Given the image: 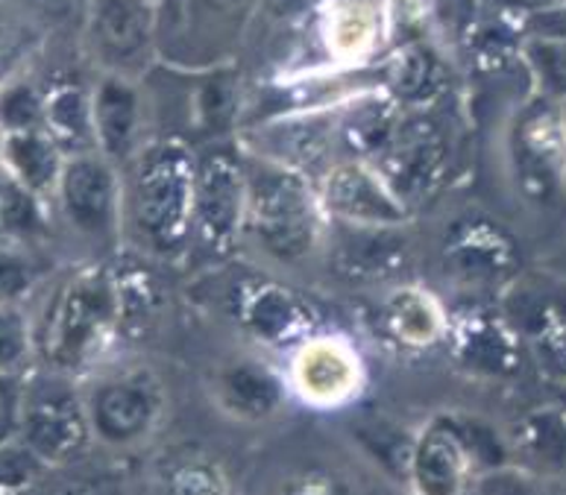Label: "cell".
I'll return each instance as SVG.
<instances>
[{"instance_id":"cell-31","label":"cell","mask_w":566,"mask_h":495,"mask_svg":"<svg viewBox=\"0 0 566 495\" xmlns=\"http://www.w3.org/2000/svg\"><path fill=\"white\" fill-rule=\"evenodd\" d=\"M9 9H15L30 27H48V30H62V27H83L85 7L88 0H3Z\"/></svg>"},{"instance_id":"cell-7","label":"cell","mask_w":566,"mask_h":495,"mask_svg":"<svg viewBox=\"0 0 566 495\" xmlns=\"http://www.w3.org/2000/svg\"><path fill=\"white\" fill-rule=\"evenodd\" d=\"M85 417L94 443L106 449H136L159 431L168 396L150 367H118L97 376L83 390Z\"/></svg>"},{"instance_id":"cell-3","label":"cell","mask_w":566,"mask_h":495,"mask_svg":"<svg viewBox=\"0 0 566 495\" xmlns=\"http://www.w3.org/2000/svg\"><path fill=\"white\" fill-rule=\"evenodd\" d=\"M244 238L280 267H305L326 252V211L303 170L244 150Z\"/></svg>"},{"instance_id":"cell-21","label":"cell","mask_w":566,"mask_h":495,"mask_svg":"<svg viewBox=\"0 0 566 495\" xmlns=\"http://www.w3.org/2000/svg\"><path fill=\"white\" fill-rule=\"evenodd\" d=\"M53 235L51 202L0 170V241L42 250Z\"/></svg>"},{"instance_id":"cell-25","label":"cell","mask_w":566,"mask_h":495,"mask_svg":"<svg viewBox=\"0 0 566 495\" xmlns=\"http://www.w3.org/2000/svg\"><path fill=\"white\" fill-rule=\"evenodd\" d=\"M51 278L39 250L0 241V305H24Z\"/></svg>"},{"instance_id":"cell-4","label":"cell","mask_w":566,"mask_h":495,"mask_svg":"<svg viewBox=\"0 0 566 495\" xmlns=\"http://www.w3.org/2000/svg\"><path fill=\"white\" fill-rule=\"evenodd\" d=\"M51 214L71 241L101 261L124 244V179L120 168L97 150L74 152L65 159Z\"/></svg>"},{"instance_id":"cell-32","label":"cell","mask_w":566,"mask_h":495,"mask_svg":"<svg viewBox=\"0 0 566 495\" xmlns=\"http://www.w3.org/2000/svg\"><path fill=\"white\" fill-rule=\"evenodd\" d=\"M35 30L0 0V85L18 74V65L24 60L27 33Z\"/></svg>"},{"instance_id":"cell-29","label":"cell","mask_w":566,"mask_h":495,"mask_svg":"<svg viewBox=\"0 0 566 495\" xmlns=\"http://www.w3.org/2000/svg\"><path fill=\"white\" fill-rule=\"evenodd\" d=\"M440 76H443V71H440L434 53L426 51V48L402 51L397 67H394V83L408 103H429L443 85Z\"/></svg>"},{"instance_id":"cell-19","label":"cell","mask_w":566,"mask_h":495,"mask_svg":"<svg viewBox=\"0 0 566 495\" xmlns=\"http://www.w3.org/2000/svg\"><path fill=\"white\" fill-rule=\"evenodd\" d=\"M197 85L188 94V112L197 133L223 141V135L235 126L241 115V85L232 65L195 71Z\"/></svg>"},{"instance_id":"cell-14","label":"cell","mask_w":566,"mask_h":495,"mask_svg":"<svg viewBox=\"0 0 566 495\" xmlns=\"http://www.w3.org/2000/svg\"><path fill=\"white\" fill-rule=\"evenodd\" d=\"M150 101L144 94L142 80L97 74L92 83V129L94 147L101 156L124 168L147 138Z\"/></svg>"},{"instance_id":"cell-17","label":"cell","mask_w":566,"mask_h":495,"mask_svg":"<svg viewBox=\"0 0 566 495\" xmlns=\"http://www.w3.org/2000/svg\"><path fill=\"white\" fill-rule=\"evenodd\" d=\"M399 238V227H347L338 223V241L326 244L332 264L353 282H379L394 276L408 261V250Z\"/></svg>"},{"instance_id":"cell-30","label":"cell","mask_w":566,"mask_h":495,"mask_svg":"<svg viewBox=\"0 0 566 495\" xmlns=\"http://www.w3.org/2000/svg\"><path fill=\"white\" fill-rule=\"evenodd\" d=\"M44 472L48 466L18 440L0 445V495H33L42 487Z\"/></svg>"},{"instance_id":"cell-16","label":"cell","mask_w":566,"mask_h":495,"mask_svg":"<svg viewBox=\"0 0 566 495\" xmlns=\"http://www.w3.org/2000/svg\"><path fill=\"white\" fill-rule=\"evenodd\" d=\"M285 393L287 378L253 358L227 364L214 376V404L238 422L271 420L285 402Z\"/></svg>"},{"instance_id":"cell-8","label":"cell","mask_w":566,"mask_h":495,"mask_svg":"<svg viewBox=\"0 0 566 495\" xmlns=\"http://www.w3.org/2000/svg\"><path fill=\"white\" fill-rule=\"evenodd\" d=\"M92 440L83 390L71 385V376L56 370L30 372L24 378L18 443L33 452L48 470H56L76 461Z\"/></svg>"},{"instance_id":"cell-37","label":"cell","mask_w":566,"mask_h":495,"mask_svg":"<svg viewBox=\"0 0 566 495\" xmlns=\"http://www.w3.org/2000/svg\"><path fill=\"white\" fill-rule=\"evenodd\" d=\"M564 109H566V106H564Z\"/></svg>"},{"instance_id":"cell-9","label":"cell","mask_w":566,"mask_h":495,"mask_svg":"<svg viewBox=\"0 0 566 495\" xmlns=\"http://www.w3.org/2000/svg\"><path fill=\"white\" fill-rule=\"evenodd\" d=\"M244 150H238L235 144L214 141L197 152L195 244L214 259L235 252L244 241Z\"/></svg>"},{"instance_id":"cell-35","label":"cell","mask_w":566,"mask_h":495,"mask_svg":"<svg viewBox=\"0 0 566 495\" xmlns=\"http://www.w3.org/2000/svg\"><path fill=\"white\" fill-rule=\"evenodd\" d=\"M291 495H332V489L326 487H303V489H296V493Z\"/></svg>"},{"instance_id":"cell-11","label":"cell","mask_w":566,"mask_h":495,"mask_svg":"<svg viewBox=\"0 0 566 495\" xmlns=\"http://www.w3.org/2000/svg\"><path fill=\"white\" fill-rule=\"evenodd\" d=\"M511 156L525 191L537 200L566 197V109L541 94L525 103L511 135Z\"/></svg>"},{"instance_id":"cell-36","label":"cell","mask_w":566,"mask_h":495,"mask_svg":"<svg viewBox=\"0 0 566 495\" xmlns=\"http://www.w3.org/2000/svg\"><path fill=\"white\" fill-rule=\"evenodd\" d=\"M0 147H3V129H0Z\"/></svg>"},{"instance_id":"cell-5","label":"cell","mask_w":566,"mask_h":495,"mask_svg":"<svg viewBox=\"0 0 566 495\" xmlns=\"http://www.w3.org/2000/svg\"><path fill=\"white\" fill-rule=\"evenodd\" d=\"M159 62L177 71L232 65L262 0H156Z\"/></svg>"},{"instance_id":"cell-34","label":"cell","mask_w":566,"mask_h":495,"mask_svg":"<svg viewBox=\"0 0 566 495\" xmlns=\"http://www.w3.org/2000/svg\"><path fill=\"white\" fill-rule=\"evenodd\" d=\"M525 35H546L566 42V0H552L525 18Z\"/></svg>"},{"instance_id":"cell-23","label":"cell","mask_w":566,"mask_h":495,"mask_svg":"<svg viewBox=\"0 0 566 495\" xmlns=\"http://www.w3.org/2000/svg\"><path fill=\"white\" fill-rule=\"evenodd\" d=\"M39 361L33 314L24 305H0V376L27 378Z\"/></svg>"},{"instance_id":"cell-15","label":"cell","mask_w":566,"mask_h":495,"mask_svg":"<svg viewBox=\"0 0 566 495\" xmlns=\"http://www.w3.org/2000/svg\"><path fill=\"white\" fill-rule=\"evenodd\" d=\"M473 445L455 425H429L408 452L406 481L415 495H461L473 470Z\"/></svg>"},{"instance_id":"cell-26","label":"cell","mask_w":566,"mask_h":495,"mask_svg":"<svg viewBox=\"0 0 566 495\" xmlns=\"http://www.w3.org/2000/svg\"><path fill=\"white\" fill-rule=\"evenodd\" d=\"M44 129V88L18 71L12 80L0 85V129Z\"/></svg>"},{"instance_id":"cell-13","label":"cell","mask_w":566,"mask_h":495,"mask_svg":"<svg viewBox=\"0 0 566 495\" xmlns=\"http://www.w3.org/2000/svg\"><path fill=\"white\" fill-rule=\"evenodd\" d=\"M287 390L312 408H340L353 402L364 381L361 358L347 340L332 335L308 337L291 358Z\"/></svg>"},{"instance_id":"cell-12","label":"cell","mask_w":566,"mask_h":495,"mask_svg":"<svg viewBox=\"0 0 566 495\" xmlns=\"http://www.w3.org/2000/svg\"><path fill=\"white\" fill-rule=\"evenodd\" d=\"M321 202L332 223L347 227H402L411 211L373 161H335L321 179Z\"/></svg>"},{"instance_id":"cell-1","label":"cell","mask_w":566,"mask_h":495,"mask_svg":"<svg viewBox=\"0 0 566 495\" xmlns=\"http://www.w3.org/2000/svg\"><path fill=\"white\" fill-rule=\"evenodd\" d=\"M197 150L179 135L150 138L120 168L124 241L156 261L186 259L195 244Z\"/></svg>"},{"instance_id":"cell-6","label":"cell","mask_w":566,"mask_h":495,"mask_svg":"<svg viewBox=\"0 0 566 495\" xmlns=\"http://www.w3.org/2000/svg\"><path fill=\"white\" fill-rule=\"evenodd\" d=\"M80 48L97 74L147 80L159 62L156 0H88Z\"/></svg>"},{"instance_id":"cell-2","label":"cell","mask_w":566,"mask_h":495,"mask_svg":"<svg viewBox=\"0 0 566 495\" xmlns=\"http://www.w3.org/2000/svg\"><path fill=\"white\" fill-rule=\"evenodd\" d=\"M124 285L103 261H76L51 282L35 323V349L48 370L76 376L101 361L124 323Z\"/></svg>"},{"instance_id":"cell-33","label":"cell","mask_w":566,"mask_h":495,"mask_svg":"<svg viewBox=\"0 0 566 495\" xmlns=\"http://www.w3.org/2000/svg\"><path fill=\"white\" fill-rule=\"evenodd\" d=\"M21 402H24V378L0 376V445L18 440Z\"/></svg>"},{"instance_id":"cell-20","label":"cell","mask_w":566,"mask_h":495,"mask_svg":"<svg viewBox=\"0 0 566 495\" xmlns=\"http://www.w3.org/2000/svg\"><path fill=\"white\" fill-rule=\"evenodd\" d=\"M44 129L69 156L97 150L92 129V85L71 83V80L48 85L44 88Z\"/></svg>"},{"instance_id":"cell-24","label":"cell","mask_w":566,"mask_h":495,"mask_svg":"<svg viewBox=\"0 0 566 495\" xmlns=\"http://www.w3.org/2000/svg\"><path fill=\"white\" fill-rule=\"evenodd\" d=\"M523 65L534 83V94L566 106V42L546 35H525Z\"/></svg>"},{"instance_id":"cell-27","label":"cell","mask_w":566,"mask_h":495,"mask_svg":"<svg viewBox=\"0 0 566 495\" xmlns=\"http://www.w3.org/2000/svg\"><path fill=\"white\" fill-rule=\"evenodd\" d=\"M247 323L262 340H282L300 328L303 308L294 303V296L282 294V287H268L247 308Z\"/></svg>"},{"instance_id":"cell-22","label":"cell","mask_w":566,"mask_h":495,"mask_svg":"<svg viewBox=\"0 0 566 495\" xmlns=\"http://www.w3.org/2000/svg\"><path fill=\"white\" fill-rule=\"evenodd\" d=\"M329 48L344 60H358L379 39V12L367 0H340L329 18Z\"/></svg>"},{"instance_id":"cell-10","label":"cell","mask_w":566,"mask_h":495,"mask_svg":"<svg viewBox=\"0 0 566 495\" xmlns=\"http://www.w3.org/2000/svg\"><path fill=\"white\" fill-rule=\"evenodd\" d=\"M406 209L429 200L447 179L449 138L426 115L397 120L373 161Z\"/></svg>"},{"instance_id":"cell-28","label":"cell","mask_w":566,"mask_h":495,"mask_svg":"<svg viewBox=\"0 0 566 495\" xmlns=\"http://www.w3.org/2000/svg\"><path fill=\"white\" fill-rule=\"evenodd\" d=\"M388 319L399 340L423 346L431 344L440 335V314L431 305L429 296H420L415 291H402L390 299Z\"/></svg>"},{"instance_id":"cell-18","label":"cell","mask_w":566,"mask_h":495,"mask_svg":"<svg viewBox=\"0 0 566 495\" xmlns=\"http://www.w3.org/2000/svg\"><path fill=\"white\" fill-rule=\"evenodd\" d=\"M65 159H69V152L62 150L56 138L42 126L3 133L0 170H7L9 177L39 193L42 200L51 202L62 168H65Z\"/></svg>"}]
</instances>
